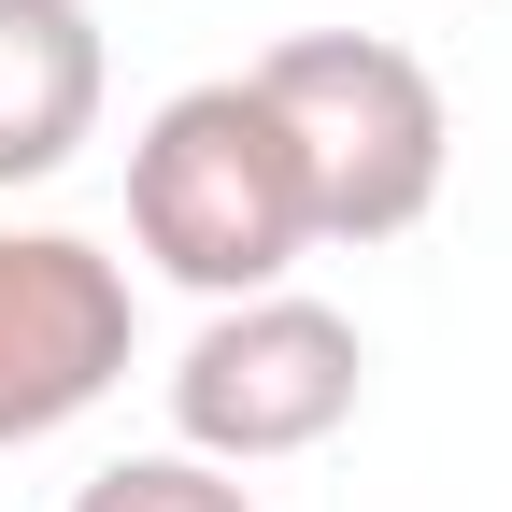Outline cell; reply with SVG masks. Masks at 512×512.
Returning a JSON list of instances; mask_svg holds the SVG:
<instances>
[{
    "label": "cell",
    "instance_id": "1",
    "mask_svg": "<svg viewBox=\"0 0 512 512\" xmlns=\"http://www.w3.org/2000/svg\"><path fill=\"white\" fill-rule=\"evenodd\" d=\"M256 100H271L285 157H299V200L313 242H399L427 228L441 171H456V114H441L427 57L384 43V29H299L256 57Z\"/></svg>",
    "mask_w": 512,
    "mask_h": 512
},
{
    "label": "cell",
    "instance_id": "2",
    "mask_svg": "<svg viewBox=\"0 0 512 512\" xmlns=\"http://www.w3.org/2000/svg\"><path fill=\"white\" fill-rule=\"evenodd\" d=\"M128 242L200 299H256L313 256V200H299V157H285L271 100H256V72L185 86V100L143 114V143H128Z\"/></svg>",
    "mask_w": 512,
    "mask_h": 512
},
{
    "label": "cell",
    "instance_id": "3",
    "mask_svg": "<svg viewBox=\"0 0 512 512\" xmlns=\"http://www.w3.org/2000/svg\"><path fill=\"white\" fill-rule=\"evenodd\" d=\"M356 399H370V342L342 328L328 299H299V285L214 299V328L185 342V370H171V427H185V456H214V470L313 456V441L356 427Z\"/></svg>",
    "mask_w": 512,
    "mask_h": 512
},
{
    "label": "cell",
    "instance_id": "4",
    "mask_svg": "<svg viewBox=\"0 0 512 512\" xmlns=\"http://www.w3.org/2000/svg\"><path fill=\"white\" fill-rule=\"evenodd\" d=\"M128 384V271L86 228H0V441L72 427Z\"/></svg>",
    "mask_w": 512,
    "mask_h": 512
},
{
    "label": "cell",
    "instance_id": "5",
    "mask_svg": "<svg viewBox=\"0 0 512 512\" xmlns=\"http://www.w3.org/2000/svg\"><path fill=\"white\" fill-rule=\"evenodd\" d=\"M100 86H114V57H100L86 0H0V185L72 171L100 128Z\"/></svg>",
    "mask_w": 512,
    "mask_h": 512
},
{
    "label": "cell",
    "instance_id": "6",
    "mask_svg": "<svg viewBox=\"0 0 512 512\" xmlns=\"http://www.w3.org/2000/svg\"><path fill=\"white\" fill-rule=\"evenodd\" d=\"M72 512H256V484L171 441V456H114V470H100V484H86Z\"/></svg>",
    "mask_w": 512,
    "mask_h": 512
}]
</instances>
